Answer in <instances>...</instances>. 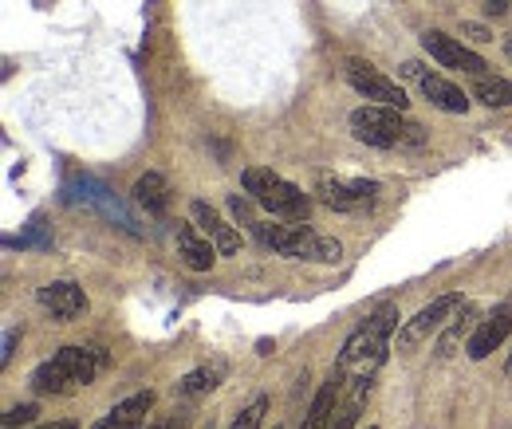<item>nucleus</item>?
I'll return each mask as SVG.
<instances>
[{"instance_id": "1", "label": "nucleus", "mask_w": 512, "mask_h": 429, "mask_svg": "<svg viewBox=\"0 0 512 429\" xmlns=\"http://www.w3.org/2000/svg\"><path fill=\"white\" fill-rule=\"evenodd\" d=\"M107 370V355L99 347H64L48 363L32 370L36 394H71L79 386H91Z\"/></svg>"}, {"instance_id": "2", "label": "nucleus", "mask_w": 512, "mask_h": 429, "mask_svg": "<svg viewBox=\"0 0 512 429\" xmlns=\"http://www.w3.org/2000/svg\"><path fill=\"white\" fill-rule=\"evenodd\" d=\"M249 233H253L264 248H272V252H280V256H288V260L335 264V260L343 256L339 241L320 237V233H312V229H304V225H272V221H260V217H256L253 225H249Z\"/></svg>"}, {"instance_id": "3", "label": "nucleus", "mask_w": 512, "mask_h": 429, "mask_svg": "<svg viewBox=\"0 0 512 429\" xmlns=\"http://www.w3.org/2000/svg\"><path fill=\"white\" fill-rule=\"evenodd\" d=\"M351 134L367 146H379V150H398V146H422L426 142V130L418 123H410L402 111L394 107H359L351 111Z\"/></svg>"}, {"instance_id": "4", "label": "nucleus", "mask_w": 512, "mask_h": 429, "mask_svg": "<svg viewBox=\"0 0 512 429\" xmlns=\"http://www.w3.org/2000/svg\"><path fill=\"white\" fill-rule=\"evenodd\" d=\"M241 182H245V193L253 197L256 205H264L272 217L304 221V217H308V209H312V201H308V193H304L300 185L284 182V178H280V174H272V170L249 166V170L241 174Z\"/></svg>"}, {"instance_id": "5", "label": "nucleus", "mask_w": 512, "mask_h": 429, "mask_svg": "<svg viewBox=\"0 0 512 429\" xmlns=\"http://www.w3.org/2000/svg\"><path fill=\"white\" fill-rule=\"evenodd\" d=\"M394 327H398V307L383 304L347 343H343V351H339V367L343 370H363V374H371V370L383 363V351H386V339L394 335Z\"/></svg>"}, {"instance_id": "6", "label": "nucleus", "mask_w": 512, "mask_h": 429, "mask_svg": "<svg viewBox=\"0 0 512 429\" xmlns=\"http://www.w3.org/2000/svg\"><path fill=\"white\" fill-rule=\"evenodd\" d=\"M347 83H351L363 99H371V103H379V107H394V111H406V107H410V99L402 95V87H398L394 79H386L383 71H375L371 63L347 60Z\"/></svg>"}, {"instance_id": "7", "label": "nucleus", "mask_w": 512, "mask_h": 429, "mask_svg": "<svg viewBox=\"0 0 512 429\" xmlns=\"http://www.w3.org/2000/svg\"><path fill=\"white\" fill-rule=\"evenodd\" d=\"M461 307V292H449V296H438V300H430V304L422 307L414 319H406L402 323V331H398V351H410V347H418L430 331H438L446 319H453V311Z\"/></svg>"}, {"instance_id": "8", "label": "nucleus", "mask_w": 512, "mask_h": 429, "mask_svg": "<svg viewBox=\"0 0 512 429\" xmlns=\"http://www.w3.org/2000/svg\"><path fill=\"white\" fill-rule=\"evenodd\" d=\"M422 48L434 56V60L449 67V71H465V75H485V60L469 48V44H461L457 36H446V32H422Z\"/></svg>"}, {"instance_id": "9", "label": "nucleus", "mask_w": 512, "mask_h": 429, "mask_svg": "<svg viewBox=\"0 0 512 429\" xmlns=\"http://www.w3.org/2000/svg\"><path fill=\"white\" fill-rule=\"evenodd\" d=\"M36 304L44 307L56 323H75V319H83L87 315V292L79 288V284H71V280H52V284H44L40 292H36Z\"/></svg>"}, {"instance_id": "10", "label": "nucleus", "mask_w": 512, "mask_h": 429, "mask_svg": "<svg viewBox=\"0 0 512 429\" xmlns=\"http://www.w3.org/2000/svg\"><path fill=\"white\" fill-rule=\"evenodd\" d=\"M316 193H320L323 205H331V209L359 213V209H367V205L375 201L379 185H375V182H343V178H320Z\"/></svg>"}, {"instance_id": "11", "label": "nucleus", "mask_w": 512, "mask_h": 429, "mask_svg": "<svg viewBox=\"0 0 512 429\" xmlns=\"http://www.w3.org/2000/svg\"><path fill=\"white\" fill-rule=\"evenodd\" d=\"M190 217H193V229L201 233V237H209L221 256H233L237 248H241V237H237V229L209 205V201H193L190 205Z\"/></svg>"}, {"instance_id": "12", "label": "nucleus", "mask_w": 512, "mask_h": 429, "mask_svg": "<svg viewBox=\"0 0 512 429\" xmlns=\"http://www.w3.org/2000/svg\"><path fill=\"white\" fill-rule=\"evenodd\" d=\"M509 331H512V304H501L473 335H469V359H489L505 339H509Z\"/></svg>"}, {"instance_id": "13", "label": "nucleus", "mask_w": 512, "mask_h": 429, "mask_svg": "<svg viewBox=\"0 0 512 429\" xmlns=\"http://www.w3.org/2000/svg\"><path fill=\"white\" fill-rule=\"evenodd\" d=\"M150 406H154V394H150V390L130 394V398H123L111 414H103L91 429H142L146 414H150Z\"/></svg>"}, {"instance_id": "14", "label": "nucleus", "mask_w": 512, "mask_h": 429, "mask_svg": "<svg viewBox=\"0 0 512 429\" xmlns=\"http://www.w3.org/2000/svg\"><path fill=\"white\" fill-rule=\"evenodd\" d=\"M418 87H422V95L430 99V107H438V111H446V115H465V111H469V95H465L457 83H449L446 75H422Z\"/></svg>"}, {"instance_id": "15", "label": "nucleus", "mask_w": 512, "mask_h": 429, "mask_svg": "<svg viewBox=\"0 0 512 429\" xmlns=\"http://www.w3.org/2000/svg\"><path fill=\"white\" fill-rule=\"evenodd\" d=\"M343 374H347L343 367L331 370V378L323 382L320 394L312 398V406H308L304 426H300V429H331V422H335V402H339V382H343Z\"/></svg>"}, {"instance_id": "16", "label": "nucleus", "mask_w": 512, "mask_h": 429, "mask_svg": "<svg viewBox=\"0 0 512 429\" xmlns=\"http://www.w3.org/2000/svg\"><path fill=\"white\" fill-rule=\"evenodd\" d=\"M178 252H182V260H186V268H193V272H209L213 260L221 256L209 237H197V233H193V225H178Z\"/></svg>"}, {"instance_id": "17", "label": "nucleus", "mask_w": 512, "mask_h": 429, "mask_svg": "<svg viewBox=\"0 0 512 429\" xmlns=\"http://www.w3.org/2000/svg\"><path fill=\"white\" fill-rule=\"evenodd\" d=\"M134 201L146 209V213H154V217H162L166 213V205H170V185L162 174H142L138 182H134Z\"/></svg>"}, {"instance_id": "18", "label": "nucleus", "mask_w": 512, "mask_h": 429, "mask_svg": "<svg viewBox=\"0 0 512 429\" xmlns=\"http://www.w3.org/2000/svg\"><path fill=\"white\" fill-rule=\"evenodd\" d=\"M473 99L485 103V107H512V83L509 79H497V75H477Z\"/></svg>"}, {"instance_id": "19", "label": "nucleus", "mask_w": 512, "mask_h": 429, "mask_svg": "<svg viewBox=\"0 0 512 429\" xmlns=\"http://www.w3.org/2000/svg\"><path fill=\"white\" fill-rule=\"evenodd\" d=\"M217 378H221V370L217 367H201L186 374L182 382H178V394H201V390H209V386H217Z\"/></svg>"}, {"instance_id": "20", "label": "nucleus", "mask_w": 512, "mask_h": 429, "mask_svg": "<svg viewBox=\"0 0 512 429\" xmlns=\"http://www.w3.org/2000/svg\"><path fill=\"white\" fill-rule=\"evenodd\" d=\"M264 414H268V398H256L249 410H241V418H237L229 429H256L260 422H264Z\"/></svg>"}, {"instance_id": "21", "label": "nucleus", "mask_w": 512, "mask_h": 429, "mask_svg": "<svg viewBox=\"0 0 512 429\" xmlns=\"http://www.w3.org/2000/svg\"><path fill=\"white\" fill-rule=\"evenodd\" d=\"M359 402H363V398L355 394V398H351V402H347V406H343V410L335 414L331 429H355V418H359Z\"/></svg>"}, {"instance_id": "22", "label": "nucleus", "mask_w": 512, "mask_h": 429, "mask_svg": "<svg viewBox=\"0 0 512 429\" xmlns=\"http://www.w3.org/2000/svg\"><path fill=\"white\" fill-rule=\"evenodd\" d=\"M469 319H473V315H465L461 323H453L446 335H442V343H438V355H449V351H453V343H457V339H461V335L469 331Z\"/></svg>"}, {"instance_id": "23", "label": "nucleus", "mask_w": 512, "mask_h": 429, "mask_svg": "<svg viewBox=\"0 0 512 429\" xmlns=\"http://www.w3.org/2000/svg\"><path fill=\"white\" fill-rule=\"evenodd\" d=\"M36 418V406H12L8 414H4V429H12V426H28Z\"/></svg>"}, {"instance_id": "24", "label": "nucleus", "mask_w": 512, "mask_h": 429, "mask_svg": "<svg viewBox=\"0 0 512 429\" xmlns=\"http://www.w3.org/2000/svg\"><path fill=\"white\" fill-rule=\"evenodd\" d=\"M461 32H465V40H473V44H489V40H493V32H489V28L469 24V20H461Z\"/></svg>"}, {"instance_id": "25", "label": "nucleus", "mask_w": 512, "mask_h": 429, "mask_svg": "<svg viewBox=\"0 0 512 429\" xmlns=\"http://www.w3.org/2000/svg\"><path fill=\"white\" fill-rule=\"evenodd\" d=\"M150 429H190V418L186 414H174V418H158Z\"/></svg>"}, {"instance_id": "26", "label": "nucleus", "mask_w": 512, "mask_h": 429, "mask_svg": "<svg viewBox=\"0 0 512 429\" xmlns=\"http://www.w3.org/2000/svg\"><path fill=\"white\" fill-rule=\"evenodd\" d=\"M481 4H485L489 16H505V12L512 8V0H481Z\"/></svg>"}, {"instance_id": "27", "label": "nucleus", "mask_w": 512, "mask_h": 429, "mask_svg": "<svg viewBox=\"0 0 512 429\" xmlns=\"http://www.w3.org/2000/svg\"><path fill=\"white\" fill-rule=\"evenodd\" d=\"M12 347H16V331H8V339H4V351H0V359H4V363L12 359Z\"/></svg>"}, {"instance_id": "28", "label": "nucleus", "mask_w": 512, "mask_h": 429, "mask_svg": "<svg viewBox=\"0 0 512 429\" xmlns=\"http://www.w3.org/2000/svg\"><path fill=\"white\" fill-rule=\"evenodd\" d=\"M36 429H79L75 422H52V426H36Z\"/></svg>"}, {"instance_id": "29", "label": "nucleus", "mask_w": 512, "mask_h": 429, "mask_svg": "<svg viewBox=\"0 0 512 429\" xmlns=\"http://www.w3.org/2000/svg\"><path fill=\"white\" fill-rule=\"evenodd\" d=\"M505 56H509V60H512V32H509V36H505Z\"/></svg>"}, {"instance_id": "30", "label": "nucleus", "mask_w": 512, "mask_h": 429, "mask_svg": "<svg viewBox=\"0 0 512 429\" xmlns=\"http://www.w3.org/2000/svg\"><path fill=\"white\" fill-rule=\"evenodd\" d=\"M505 374H509V378H512V355H509V363H505Z\"/></svg>"}, {"instance_id": "31", "label": "nucleus", "mask_w": 512, "mask_h": 429, "mask_svg": "<svg viewBox=\"0 0 512 429\" xmlns=\"http://www.w3.org/2000/svg\"><path fill=\"white\" fill-rule=\"evenodd\" d=\"M367 429H375V426H367Z\"/></svg>"}]
</instances>
